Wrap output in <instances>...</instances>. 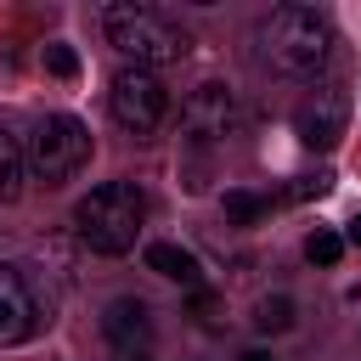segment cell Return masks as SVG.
I'll list each match as a JSON object with an SVG mask.
<instances>
[{
  "mask_svg": "<svg viewBox=\"0 0 361 361\" xmlns=\"http://www.w3.org/2000/svg\"><path fill=\"white\" fill-rule=\"evenodd\" d=\"M226 220H231V226H259V220H265V197H254V192H226Z\"/></svg>",
  "mask_w": 361,
  "mask_h": 361,
  "instance_id": "cell-13",
  "label": "cell"
},
{
  "mask_svg": "<svg viewBox=\"0 0 361 361\" xmlns=\"http://www.w3.org/2000/svg\"><path fill=\"white\" fill-rule=\"evenodd\" d=\"M147 271H158V276H169V282H186V288H197V254H186V248H175V243H152L147 248Z\"/></svg>",
  "mask_w": 361,
  "mask_h": 361,
  "instance_id": "cell-10",
  "label": "cell"
},
{
  "mask_svg": "<svg viewBox=\"0 0 361 361\" xmlns=\"http://www.w3.org/2000/svg\"><path fill=\"white\" fill-rule=\"evenodd\" d=\"M102 28H107V45L118 56H130L135 68H164V62H180L192 51L186 28L175 17H164L158 6H107Z\"/></svg>",
  "mask_w": 361,
  "mask_h": 361,
  "instance_id": "cell-3",
  "label": "cell"
},
{
  "mask_svg": "<svg viewBox=\"0 0 361 361\" xmlns=\"http://www.w3.org/2000/svg\"><path fill=\"white\" fill-rule=\"evenodd\" d=\"M338 254H344V237H338V231L322 226V231L305 237V259H310V265H338Z\"/></svg>",
  "mask_w": 361,
  "mask_h": 361,
  "instance_id": "cell-14",
  "label": "cell"
},
{
  "mask_svg": "<svg viewBox=\"0 0 361 361\" xmlns=\"http://www.w3.org/2000/svg\"><path fill=\"white\" fill-rule=\"evenodd\" d=\"M254 51H259V62H265L271 73H282V79H310V73L327 62V51H333V28H327V17L310 11V6H276V11L254 28Z\"/></svg>",
  "mask_w": 361,
  "mask_h": 361,
  "instance_id": "cell-1",
  "label": "cell"
},
{
  "mask_svg": "<svg viewBox=\"0 0 361 361\" xmlns=\"http://www.w3.org/2000/svg\"><path fill=\"white\" fill-rule=\"evenodd\" d=\"M254 327H259V333H288V327H293V299H288V293H265V299L254 305Z\"/></svg>",
  "mask_w": 361,
  "mask_h": 361,
  "instance_id": "cell-12",
  "label": "cell"
},
{
  "mask_svg": "<svg viewBox=\"0 0 361 361\" xmlns=\"http://www.w3.org/2000/svg\"><path fill=\"white\" fill-rule=\"evenodd\" d=\"M23 175H28V152L0 130V203H17L23 197Z\"/></svg>",
  "mask_w": 361,
  "mask_h": 361,
  "instance_id": "cell-11",
  "label": "cell"
},
{
  "mask_svg": "<svg viewBox=\"0 0 361 361\" xmlns=\"http://www.w3.org/2000/svg\"><path fill=\"white\" fill-rule=\"evenodd\" d=\"M243 113H237V90L220 85V79H203L186 102H180V130L197 141V147H214L226 135H237Z\"/></svg>",
  "mask_w": 361,
  "mask_h": 361,
  "instance_id": "cell-7",
  "label": "cell"
},
{
  "mask_svg": "<svg viewBox=\"0 0 361 361\" xmlns=\"http://www.w3.org/2000/svg\"><path fill=\"white\" fill-rule=\"evenodd\" d=\"M39 62H45V73H56V79H73V73H79V56H73V45H62V39H51V45L39 51Z\"/></svg>",
  "mask_w": 361,
  "mask_h": 361,
  "instance_id": "cell-16",
  "label": "cell"
},
{
  "mask_svg": "<svg viewBox=\"0 0 361 361\" xmlns=\"http://www.w3.org/2000/svg\"><path fill=\"white\" fill-rule=\"evenodd\" d=\"M350 243H355V248H361V214H355V220H350Z\"/></svg>",
  "mask_w": 361,
  "mask_h": 361,
  "instance_id": "cell-18",
  "label": "cell"
},
{
  "mask_svg": "<svg viewBox=\"0 0 361 361\" xmlns=\"http://www.w3.org/2000/svg\"><path fill=\"white\" fill-rule=\"evenodd\" d=\"M23 152H28L34 180L62 186V180H73V175L90 164V130H85L73 113H45V118L34 124V135H28Z\"/></svg>",
  "mask_w": 361,
  "mask_h": 361,
  "instance_id": "cell-4",
  "label": "cell"
},
{
  "mask_svg": "<svg viewBox=\"0 0 361 361\" xmlns=\"http://www.w3.org/2000/svg\"><path fill=\"white\" fill-rule=\"evenodd\" d=\"M237 361H276V355H265V350H248V355H237Z\"/></svg>",
  "mask_w": 361,
  "mask_h": 361,
  "instance_id": "cell-19",
  "label": "cell"
},
{
  "mask_svg": "<svg viewBox=\"0 0 361 361\" xmlns=\"http://www.w3.org/2000/svg\"><path fill=\"white\" fill-rule=\"evenodd\" d=\"M141 226H147V197H141L135 180H102L73 209V231L96 254H130L135 237H141Z\"/></svg>",
  "mask_w": 361,
  "mask_h": 361,
  "instance_id": "cell-2",
  "label": "cell"
},
{
  "mask_svg": "<svg viewBox=\"0 0 361 361\" xmlns=\"http://www.w3.org/2000/svg\"><path fill=\"white\" fill-rule=\"evenodd\" d=\"M102 333L130 355L135 344H147V338H152V310H147L141 299H113V305H107V316H102Z\"/></svg>",
  "mask_w": 361,
  "mask_h": 361,
  "instance_id": "cell-9",
  "label": "cell"
},
{
  "mask_svg": "<svg viewBox=\"0 0 361 361\" xmlns=\"http://www.w3.org/2000/svg\"><path fill=\"white\" fill-rule=\"evenodd\" d=\"M327 192H333V175H327V169H316V175H299V180H293V197H299V203H305V197H327Z\"/></svg>",
  "mask_w": 361,
  "mask_h": 361,
  "instance_id": "cell-17",
  "label": "cell"
},
{
  "mask_svg": "<svg viewBox=\"0 0 361 361\" xmlns=\"http://www.w3.org/2000/svg\"><path fill=\"white\" fill-rule=\"evenodd\" d=\"M344 124H350V96H344V85H322V90H310L305 96V107L293 113V130H299V141L305 147H338V135H344Z\"/></svg>",
  "mask_w": 361,
  "mask_h": 361,
  "instance_id": "cell-8",
  "label": "cell"
},
{
  "mask_svg": "<svg viewBox=\"0 0 361 361\" xmlns=\"http://www.w3.org/2000/svg\"><path fill=\"white\" fill-rule=\"evenodd\" d=\"M107 107L130 135H152L164 124V113H169V90H164V79L152 68H124L113 79V90H107Z\"/></svg>",
  "mask_w": 361,
  "mask_h": 361,
  "instance_id": "cell-5",
  "label": "cell"
},
{
  "mask_svg": "<svg viewBox=\"0 0 361 361\" xmlns=\"http://www.w3.org/2000/svg\"><path fill=\"white\" fill-rule=\"evenodd\" d=\"M186 310L197 316V327H203V333H220V327H226V316H220V299H214L209 288H192V305H186Z\"/></svg>",
  "mask_w": 361,
  "mask_h": 361,
  "instance_id": "cell-15",
  "label": "cell"
},
{
  "mask_svg": "<svg viewBox=\"0 0 361 361\" xmlns=\"http://www.w3.org/2000/svg\"><path fill=\"white\" fill-rule=\"evenodd\" d=\"M124 361H152V355H147V350H130V355H124Z\"/></svg>",
  "mask_w": 361,
  "mask_h": 361,
  "instance_id": "cell-20",
  "label": "cell"
},
{
  "mask_svg": "<svg viewBox=\"0 0 361 361\" xmlns=\"http://www.w3.org/2000/svg\"><path fill=\"white\" fill-rule=\"evenodd\" d=\"M45 322H51V293H45L28 271L0 265V350L34 338Z\"/></svg>",
  "mask_w": 361,
  "mask_h": 361,
  "instance_id": "cell-6",
  "label": "cell"
}]
</instances>
